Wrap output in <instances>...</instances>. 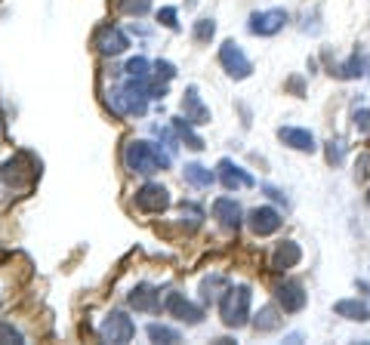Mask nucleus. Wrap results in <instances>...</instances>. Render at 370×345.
Returning <instances> with one entry per match:
<instances>
[{"label":"nucleus","mask_w":370,"mask_h":345,"mask_svg":"<svg viewBox=\"0 0 370 345\" xmlns=\"http://www.w3.org/2000/svg\"><path fill=\"white\" fill-rule=\"evenodd\" d=\"M173 164V152H161L145 139H130L124 145V166L136 176H154Z\"/></svg>","instance_id":"obj_1"},{"label":"nucleus","mask_w":370,"mask_h":345,"mask_svg":"<svg viewBox=\"0 0 370 345\" xmlns=\"http://www.w3.org/2000/svg\"><path fill=\"white\" fill-rule=\"evenodd\" d=\"M250 299H253V290L247 284H235L226 287V293L219 296V318L228 330H240L250 324Z\"/></svg>","instance_id":"obj_2"},{"label":"nucleus","mask_w":370,"mask_h":345,"mask_svg":"<svg viewBox=\"0 0 370 345\" xmlns=\"http://www.w3.org/2000/svg\"><path fill=\"white\" fill-rule=\"evenodd\" d=\"M41 179V164L34 161L28 152H18L13 157H6L4 166H0V182L6 185L9 191H31V185Z\"/></svg>","instance_id":"obj_3"},{"label":"nucleus","mask_w":370,"mask_h":345,"mask_svg":"<svg viewBox=\"0 0 370 345\" xmlns=\"http://www.w3.org/2000/svg\"><path fill=\"white\" fill-rule=\"evenodd\" d=\"M148 80V78H145ZM145 80L127 78L117 90H111V111L117 117H142L148 111V90Z\"/></svg>","instance_id":"obj_4"},{"label":"nucleus","mask_w":370,"mask_h":345,"mask_svg":"<svg viewBox=\"0 0 370 345\" xmlns=\"http://www.w3.org/2000/svg\"><path fill=\"white\" fill-rule=\"evenodd\" d=\"M99 336L102 342H115V345H127L136 336V324L127 312H108L105 321L99 324Z\"/></svg>","instance_id":"obj_5"},{"label":"nucleus","mask_w":370,"mask_h":345,"mask_svg":"<svg viewBox=\"0 0 370 345\" xmlns=\"http://www.w3.org/2000/svg\"><path fill=\"white\" fill-rule=\"evenodd\" d=\"M219 65L231 80H247L250 74H253V62L247 59L240 43H235V41H226L219 46Z\"/></svg>","instance_id":"obj_6"},{"label":"nucleus","mask_w":370,"mask_h":345,"mask_svg":"<svg viewBox=\"0 0 370 345\" xmlns=\"http://www.w3.org/2000/svg\"><path fill=\"white\" fill-rule=\"evenodd\" d=\"M290 22V13L281 6L275 9H259V13H250V22H247V31L256 34V37H275L278 31H284V25Z\"/></svg>","instance_id":"obj_7"},{"label":"nucleus","mask_w":370,"mask_h":345,"mask_svg":"<svg viewBox=\"0 0 370 345\" xmlns=\"http://www.w3.org/2000/svg\"><path fill=\"white\" fill-rule=\"evenodd\" d=\"M136 207L148 213V216H157V213H164L170 207V191H166L161 182H145L142 189L136 191Z\"/></svg>","instance_id":"obj_8"},{"label":"nucleus","mask_w":370,"mask_h":345,"mask_svg":"<svg viewBox=\"0 0 370 345\" xmlns=\"http://www.w3.org/2000/svg\"><path fill=\"white\" fill-rule=\"evenodd\" d=\"M164 312L173 314L179 324H189V327H198V324L204 321V309H201V305H194V302H189L182 293H166Z\"/></svg>","instance_id":"obj_9"},{"label":"nucleus","mask_w":370,"mask_h":345,"mask_svg":"<svg viewBox=\"0 0 370 345\" xmlns=\"http://www.w3.org/2000/svg\"><path fill=\"white\" fill-rule=\"evenodd\" d=\"M92 46H96V53H102V55H120V53H127L130 37L120 31L117 25H102V28H96V34H92Z\"/></svg>","instance_id":"obj_10"},{"label":"nucleus","mask_w":370,"mask_h":345,"mask_svg":"<svg viewBox=\"0 0 370 345\" xmlns=\"http://www.w3.org/2000/svg\"><path fill=\"white\" fill-rule=\"evenodd\" d=\"M216 179L222 182V189L226 191H238V189H253L256 185V179L253 176H250L244 166H238L235 161H231V157H222V161L216 164Z\"/></svg>","instance_id":"obj_11"},{"label":"nucleus","mask_w":370,"mask_h":345,"mask_svg":"<svg viewBox=\"0 0 370 345\" xmlns=\"http://www.w3.org/2000/svg\"><path fill=\"white\" fill-rule=\"evenodd\" d=\"M244 222L250 225V231H253L256 238H268V235H275V231L284 225V216L275 207H253L247 213Z\"/></svg>","instance_id":"obj_12"},{"label":"nucleus","mask_w":370,"mask_h":345,"mask_svg":"<svg viewBox=\"0 0 370 345\" xmlns=\"http://www.w3.org/2000/svg\"><path fill=\"white\" fill-rule=\"evenodd\" d=\"M275 299L281 305L284 314H296L305 309V302H309V293H305V287L300 281H281L275 287Z\"/></svg>","instance_id":"obj_13"},{"label":"nucleus","mask_w":370,"mask_h":345,"mask_svg":"<svg viewBox=\"0 0 370 345\" xmlns=\"http://www.w3.org/2000/svg\"><path fill=\"white\" fill-rule=\"evenodd\" d=\"M182 117L189 120V124H194V127H204V124H210V108L204 105V99H201V92H198V87H185V92H182Z\"/></svg>","instance_id":"obj_14"},{"label":"nucleus","mask_w":370,"mask_h":345,"mask_svg":"<svg viewBox=\"0 0 370 345\" xmlns=\"http://www.w3.org/2000/svg\"><path fill=\"white\" fill-rule=\"evenodd\" d=\"M213 219L226 231H238L240 222H244V210H240V203L235 198H216L213 201Z\"/></svg>","instance_id":"obj_15"},{"label":"nucleus","mask_w":370,"mask_h":345,"mask_svg":"<svg viewBox=\"0 0 370 345\" xmlns=\"http://www.w3.org/2000/svg\"><path fill=\"white\" fill-rule=\"evenodd\" d=\"M127 302H130V309H136V312H148V314H157V312H164L161 293H157L152 284H136L133 290H130Z\"/></svg>","instance_id":"obj_16"},{"label":"nucleus","mask_w":370,"mask_h":345,"mask_svg":"<svg viewBox=\"0 0 370 345\" xmlns=\"http://www.w3.org/2000/svg\"><path fill=\"white\" fill-rule=\"evenodd\" d=\"M278 139H281L287 148H293V152H302V154L318 152L314 136L309 133V129H302V127H278Z\"/></svg>","instance_id":"obj_17"},{"label":"nucleus","mask_w":370,"mask_h":345,"mask_svg":"<svg viewBox=\"0 0 370 345\" xmlns=\"http://www.w3.org/2000/svg\"><path fill=\"white\" fill-rule=\"evenodd\" d=\"M300 259H302V250L296 240H281V244L275 247V253H272V272H287V268H293V265H300Z\"/></svg>","instance_id":"obj_18"},{"label":"nucleus","mask_w":370,"mask_h":345,"mask_svg":"<svg viewBox=\"0 0 370 345\" xmlns=\"http://www.w3.org/2000/svg\"><path fill=\"white\" fill-rule=\"evenodd\" d=\"M333 312L346 321H358V324L370 321V302H364V299H339L333 305Z\"/></svg>","instance_id":"obj_19"},{"label":"nucleus","mask_w":370,"mask_h":345,"mask_svg":"<svg viewBox=\"0 0 370 345\" xmlns=\"http://www.w3.org/2000/svg\"><path fill=\"white\" fill-rule=\"evenodd\" d=\"M250 324H253L256 333H275V330H281L284 318H281V312H278L275 305H263V309L250 318Z\"/></svg>","instance_id":"obj_20"},{"label":"nucleus","mask_w":370,"mask_h":345,"mask_svg":"<svg viewBox=\"0 0 370 345\" xmlns=\"http://www.w3.org/2000/svg\"><path fill=\"white\" fill-rule=\"evenodd\" d=\"M330 74H337L339 80H355V78H361V74H367V59L361 53H355V55H349L346 62L333 65Z\"/></svg>","instance_id":"obj_21"},{"label":"nucleus","mask_w":370,"mask_h":345,"mask_svg":"<svg viewBox=\"0 0 370 345\" xmlns=\"http://www.w3.org/2000/svg\"><path fill=\"white\" fill-rule=\"evenodd\" d=\"M182 176H185V182L189 185H194V189H210L213 182H216V173L210 170V166H204V164H185V170H182Z\"/></svg>","instance_id":"obj_22"},{"label":"nucleus","mask_w":370,"mask_h":345,"mask_svg":"<svg viewBox=\"0 0 370 345\" xmlns=\"http://www.w3.org/2000/svg\"><path fill=\"white\" fill-rule=\"evenodd\" d=\"M191 127H194V124H189V120H185V117H173V133H176V139L189 145L191 152H204V148H207V145H204V139H201L198 133H194Z\"/></svg>","instance_id":"obj_23"},{"label":"nucleus","mask_w":370,"mask_h":345,"mask_svg":"<svg viewBox=\"0 0 370 345\" xmlns=\"http://www.w3.org/2000/svg\"><path fill=\"white\" fill-rule=\"evenodd\" d=\"M179 219H182V228L185 231H198L204 225V207H201V203H191V201H182Z\"/></svg>","instance_id":"obj_24"},{"label":"nucleus","mask_w":370,"mask_h":345,"mask_svg":"<svg viewBox=\"0 0 370 345\" xmlns=\"http://www.w3.org/2000/svg\"><path fill=\"white\" fill-rule=\"evenodd\" d=\"M226 277H222V275H210V277H204V281H201V299L204 302H216L219 299V296L222 293H226Z\"/></svg>","instance_id":"obj_25"},{"label":"nucleus","mask_w":370,"mask_h":345,"mask_svg":"<svg viewBox=\"0 0 370 345\" xmlns=\"http://www.w3.org/2000/svg\"><path fill=\"white\" fill-rule=\"evenodd\" d=\"M148 339L152 342H164V345H176L182 339V333L176 327H166V324H148Z\"/></svg>","instance_id":"obj_26"},{"label":"nucleus","mask_w":370,"mask_h":345,"mask_svg":"<svg viewBox=\"0 0 370 345\" xmlns=\"http://www.w3.org/2000/svg\"><path fill=\"white\" fill-rule=\"evenodd\" d=\"M124 74L127 78H136V80H145V78H152V62H148L145 55H136V59L127 62Z\"/></svg>","instance_id":"obj_27"},{"label":"nucleus","mask_w":370,"mask_h":345,"mask_svg":"<svg viewBox=\"0 0 370 345\" xmlns=\"http://www.w3.org/2000/svg\"><path fill=\"white\" fill-rule=\"evenodd\" d=\"M191 37L198 43H210L213 37H216V22H213V18H198L191 28Z\"/></svg>","instance_id":"obj_28"},{"label":"nucleus","mask_w":370,"mask_h":345,"mask_svg":"<svg viewBox=\"0 0 370 345\" xmlns=\"http://www.w3.org/2000/svg\"><path fill=\"white\" fill-rule=\"evenodd\" d=\"M117 9L124 16L139 18V16H145L148 9H152V0H117Z\"/></svg>","instance_id":"obj_29"},{"label":"nucleus","mask_w":370,"mask_h":345,"mask_svg":"<svg viewBox=\"0 0 370 345\" xmlns=\"http://www.w3.org/2000/svg\"><path fill=\"white\" fill-rule=\"evenodd\" d=\"M0 345H25L22 330L13 327L9 321H0Z\"/></svg>","instance_id":"obj_30"},{"label":"nucleus","mask_w":370,"mask_h":345,"mask_svg":"<svg viewBox=\"0 0 370 345\" xmlns=\"http://www.w3.org/2000/svg\"><path fill=\"white\" fill-rule=\"evenodd\" d=\"M157 22L164 28H170V31H179V9L176 6H161L157 9Z\"/></svg>","instance_id":"obj_31"},{"label":"nucleus","mask_w":370,"mask_h":345,"mask_svg":"<svg viewBox=\"0 0 370 345\" xmlns=\"http://www.w3.org/2000/svg\"><path fill=\"white\" fill-rule=\"evenodd\" d=\"M152 74H154L157 80L170 83V80L176 78V65H173V62H166V59H157V62L152 65Z\"/></svg>","instance_id":"obj_32"},{"label":"nucleus","mask_w":370,"mask_h":345,"mask_svg":"<svg viewBox=\"0 0 370 345\" xmlns=\"http://www.w3.org/2000/svg\"><path fill=\"white\" fill-rule=\"evenodd\" d=\"M355 129L370 136V108H358L355 111Z\"/></svg>","instance_id":"obj_33"},{"label":"nucleus","mask_w":370,"mask_h":345,"mask_svg":"<svg viewBox=\"0 0 370 345\" xmlns=\"http://www.w3.org/2000/svg\"><path fill=\"white\" fill-rule=\"evenodd\" d=\"M327 164L330 166H337V164H342V142H327Z\"/></svg>","instance_id":"obj_34"},{"label":"nucleus","mask_w":370,"mask_h":345,"mask_svg":"<svg viewBox=\"0 0 370 345\" xmlns=\"http://www.w3.org/2000/svg\"><path fill=\"white\" fill-rule=\"evenodd\" d=\"M263 191H265L272 201H278V203H284V207H287V194H284L281 189H275V185H263Z\"/></svg>","instance_id":"obj_35"},{"label":"nucleus","mask_w":370,"mask_h":345,"mask_svg":"<svg viewBox=\"0 0 370 345\" xmlns=\"http://www.w3.org/2000/svg\"><path fill=\"white\" fill-rule=\"evenodd\" d=\"M287 90H293L296 96H302V78H290L287 80Z\"/></svg>","instance_id":"obj_36"},{"label":"nucleus","mask_w":370,"mask_h":345,"mask_svg":"<svg viewBox=\"0 0 370 345\" xmlns=\"http://www.w3.org/2000/svg\"><path fill=\"white\" fill-rule=\"evenodd\" d=\"M367 74H370V55H367Z\"/></svg>","instance_id":"obj_37"},{"label":"nucleus","mask_w":370,"mask_h":345,"mask_svg":"<svg viewBox=\"0 0 370 345\" xmlns=\"http://www.w3.org/2000/svg\"><path fill=\"white\" fill-rule=\"evenodd\" d=\"M367 203H370V191H367Z\"/></svg>","instance_id":"obj_38"}]
</instances>
